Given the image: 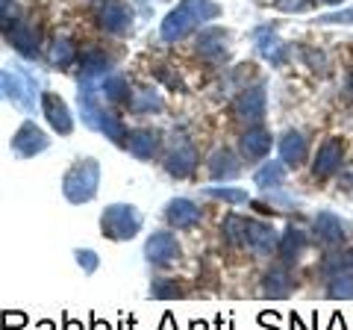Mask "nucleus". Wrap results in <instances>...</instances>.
Here are the masks:
<instances>
[{
	"label": "nucleus",
	"instance_id": "obj_6",
	"mask_svg": "<svg viewBox=\"0 0 353 330\" xmlns=\"http://www.w3.org/2000/svg\"><path fill=\"white\" fill-rule=\"evenodd\" d=\"M50 145V139L44 136V130H39L32 121H27V124L18 127V133L12 136V151L18 153V157H36V153H41L44 148Z\"/></svg>",
	"mask_w": 353,
	"mask_h": 330
},
{
	"label": "nucleus",
	"instance_id": "obj_4",
	"mask_svg": "<svg viewBox=\"0 0 353 330\" xmlns=\"http://www.w3.org/2000/svg\"><path fill=\"white\" fill-rule=\"evenodd\" d=\"M101 227H103V236L109 239H118V242L132 239L141 230V213L130 204H112V206H106Z\"/></svg>",
	"mask_w": 353,
	"mask_h": 330
},
{
	"label": "nucleus",
	"instance_id": "obj_23",
	"mask_svg": "<svg viewBox=\"0 0 353 330\" xmlns=\"http://www.w3.org/2000/svg\"><path fill=\"white\" fill-rule=\"evenodd\" d=\"M209 174H212L215 180H230L239 174V162L230 151H215L212 157H209Z\"/></svg>",
	"mask_w": 353,
	"mask_h": 330
},
{
	"label": "nucleus",
	"instance_id": "obj_29",
	"mask_svg": "<svg viewBox=\"0 0 353 330\" xmlns=\"http://www.w3.org/2000/svg\"><path fill=\"white\" fill-rule=\"evenodd\" d=\"M48 59H50V65H59V68H65V65H71L77 59V50H74V45H71L68 39H57L50 45Z\"/></svg>",
	"mask_w": 353,
	"mask_h": 330
},
{
	"label": "nucleus",
	"instance_id": "obj_17",
	"mask_svg": "<svg viewBox=\"0 0 353 330\" xmlns=\"http://www.w3.org/2000/svg\"><path fill=\"white\" fill-rule=\"evenodd\" d=\"M97 18H101V27L106 32H124L132 21V12L127 9V3H121V0H109Z\"/></svg>",
	"mask_w": 353,
	"mask_h": 330
},
{
	"label": "nucleus",
	"instance_id": "obj_34",
	"mask_svg": "<svg viewBox=\"0 0 353 330\" xmlns=\"http://www.w3.org/2000/svg\"><path fill=\"white\" fill-rule=\"evenodd\" d=\"M318 21H321V24H353V9H345V12H336V15H324Z\"/></svg>",
	"mask_w": 353,
	"mask_h": 330
},
{
	"label": "nucleus",
	"instance_id": "obj_2",
	"mask_svg": "<svg viewBox=\"0 0 353 330\" xmlns=\"http://www.w3.org/2000/svg\"><path fill=\"white\" fill-rule=\"evenodd\" d=\"M80 109H83V121H85V124L94 127V130H101L106 139L118 142V145H124V142L130 139L127 127L121 124V121L112 113H106V109L101 106V101H97V92L88 83L80 89Z\"/></svg>",
	"mask_w": 353,
	"mask_h": 330
},
{
	"label": "nucleus",
	"instance_id": "obj_1",
	"mask_svg": "<svg viewBox=\"0 0 353 330\" xmlns=\"http://www.w3.org/2000/svg\"><path fill=\"white\" fill-rule=\"evenodd\" d=\"M221 15V6L212 0H183L174 12L162 21V39L165 41H180L189 36L194 27H201L203 21H212Z\"/></svg>",
	"mask_w": 353,
	"mask_h": 330
},
{
	"label": "nucleus",
	"instance_id": "obj_38",
	"mask_svg": "<svg viewBox=\"0 0 353 330\" xmlns=\"http://www.w3.org/2000/svg\"><path fill=\"white\" fill-rule=\"evenodd\" d=\"M347 92H350V95H353V71H350V74H347Z\"/></svg>",
	"mask_w": 353,
	"mask_h": 330
},
{
	"label": "nucleus",
	"instance_id": "obj_15",
	"mask_svg": "<svg viewBox=\"0 0 353 330\" xmlns=\"http://www.w3.org/2000/svg\"><path fill=\"white\" fill-rule=\"evenodd\" d=\"M268 151H271V133L268 130L253 127V130H248V133L241 136V157L245 159H250V162L265 159L268 157Z\"/></svg>",
	"mask_w": 353,
	"mask_h": 330
},
{
	"label": "nucleus",
	"instance_id": "obj_11",
	"mask_svg": "<svg viewBox=\"0 0 353 330\" xmlns=\"http://www.w3.org/2000/svg\"><path fill=\"white\" fill-rule=\"evenodd\" d=\"M41 113L48 115L50 127H53V130H59L62 136H68L71 130H74V118H71L68 106H65V101H62L59 95L44 92V95H41Z\"/></svg>",
	"mask_w": 353,
	"mask_h": 330
},
{
	"label": "nucleus",
	"instance_id": "obj_27",
	"mask_svg": "<svg viewBox=\"0 0 353 330\" xmlns=\"http://www.w3.org/2000/svg\"><path fill=\"white\" fill-rule=\"evenodd\" d=\"M101 92L106 95V101H112V104H127L130 101V86H127V80L121 74L106 77L103 86H101Z\"/></svg>",
	"mask_w": 353,
	"mask_h": 330
},
{
	"label": "nucleus",
	"instance_id": "obj_16",
	"mask_svg": "<svg viewBox=\"0 0 353 330\" xmlns=\"http://www.w3.org/2000/svg\"><path fill=\"white\" fill-rule=\"evenodd\" d=\"M197 53L203 59H221L227 57V32L221 27H209L197 36Z\"/></svg>",
	"mask_w": 353,
	"mask_h": 330
},
{
	"label": "nucleus",
	"instance_id": "obj_13",
	"mask_svg": "<svg viewBox=\"0 0 353 330\" xmlns=\"http://www.w3.org/2000/svg\"><path fill=\"white\" fill-rule=\"evenodd\" d=\"M194 165H197L194 148L189 145V142H180V145L168 153V159H165V171H168L171 177H189V174L194 171Z\"/></svg>",
	"mask_w": 353,
	"mask_h": 330
},
{
	"label": "nucleus",
	"instance_id": "obj_7",
	"mask_svg": "<svg viewBox=\"0 0 353 330\" xmlns=\"http://www.w3.org/2000/svg\"><path fill=\"white\" fill-rule=\"evenodd\" d=\"M245 245L253 251V254H259V257H268L274 254V251L280 248V236H277V230H274L271 224H265V222H248V242Z\"/></svg>",
	"mask_w": 353,
	"mask_h": 330
},
{
	"label": "nucleus",
	"instance_id": "obj_14",
	"mask_svg": "<svg viewBox=\"0 0 353 330\" xmlns=\"http://www.w3.org/2000/svg\"><path fill=\"white\" fill-rule=\"evenodd\" d=\"M315 236L324 242V245H339V242H345L347 236V227L341 222L339 215L333 213H318L315 215Z\"/></svg>",
	"mask_w": 353,
	"mask_h": 330
},
{
	"label": "nucleus",
	"instance_id": "obj_21",
	"mask_svg": "<svg viewBox=\"0 0 353 330\" xmlns=\"http://www.w3.org/2000/svg\"><path fill=\"white\" fill-rule=\"evenodd\" d=\"M303 248H306V233H303V230H297V227H289L280 236L277 254L283 257V262H297V260H301V254H303Z\"/></svg>",
	"mask_w": 353,
	"mask_h": 330
},
{
	"label": "nucleus",
	"instance_id": "obj_12",
	"mask_svg": "<svg viewBox=\"0 0 353 330\" xmlns=\"http://www.w3.org/2000/svg\"><path fill=\"white\" fill-rule=\"evenodd\" d=\"M6 39L12 41V48L21 57H36L39 53V30L30 21H15L12 30H6Z\"/></svg>",
	"mask_w": 353,
	"mask_h": 330
},
{
	"label": "nucleus",
	"instance_id": "obj_19",
	"mask_svg": "<svg viewBox=\"0 0 353 330\" xmlns=\"http://www.w3.org/2000/svg\"><path fill=\"white\" fill-rule=\"evenodd\" d=\"M280 157H283V162L289 165H301V162H306V157H309V145H306V139L297 133V130H289V133L283 136V142H280Z\"/></svg>",
	"mask_w": 353,
	"mask_h": 330
},
{
	"label": "nucleus",
	"instance_id": "obj_39",
	"mask_svg": "<svg viewBox=\"0 0 353 330\" xmlns=\"http://www.w3.org/2000/svg\"><path fill=\"white\" fill-rule=\"evenodd\" d=\"M324 3H339V0H324Z\"/></svg>",
	"mask_w": 353,
	"mask_h": 330
},
{
	"label": "nucleus",
	"instance_id": "obj_9",
	"mask_svg": "<svg viewBox=\"0 0 353 330\" xmlns=\"http://www.w3.org/2000/svg\"><path fill=\"white\" fill-rule=\"evenodd\" d=\"M3 95L9 97V101H15L27 109V113H32L36 109V101H32V77L30 74H12V71H3Z\"/></svg>",
	"mask_w": 353,
	"mask_h": 330
},
{
	"label": "nucleus",
	"instance_id": "obj_26",
	"mask_svg": "<svg viewBox=\"0 0 353 330\" xmlns=\"http://www.w3.org/2000/svg\"><path fill=\"white\" fill-rule=\"evenodd\" d=\"M132 113H139V115H145V113H157V109L165 106V101L159 97V92H153V89H139L136 95H132Z\"/></svg>",
	"mask_w": 353,
	"mask_h": 330
},
{
	"label": "nucleus",
	"instance_id": "obj_22",
	"mask_svg": "<svg viewBox=\"0 0 353 330\" xmlns=\"http://www.w3.org/2000/svg\"><path fill=\"white\" fill-rule=\"evenodd\" d=\"M256 41H259V50H262L265 59H271L274 65H283L285 62V45H280L271 27L256 30Z\"/></svg>",
	"mask_w": 353,
	"mask_h": 330
},
{
	"label": "nucleus",
	"instance_id": "obj_36",
	"mask_svg": "<svg viewBox=\"0 0 353 330\" xmlns=\"http://www.w3.org/2000/svg\"><path fill=\"white\" fill-rule=\"evenodd\" d=\"M277 6L285 12H301V9H306V0H277Z\"/></svg>",
	"mask_w": 353,
	"mask_h": 330
},
{
	"label": "nucleus",
	"instance_id": "obj_30",
	"mask_svg": "<svg viewBox=\"0 0 353 330\" xmlns=\"http://www.w3.org/2000/svg\"><path fill=\"white\" fill-rule=\"evenodd\" d=\"M224 239L230 245H241V242H248V222L239 215H227L224 222Z\"/></svg>",
	"mask_w": 353,
	"mask_h": 330
},
{
	"label": "nucleus",
	"instance_id": "obj_5",
	"mask_svg": "<svg viewBox=\"0 0 353 330\" xmlns=\"http://www.w3.org/2000/svg\"><path fill=\"white\" fill-rule=\"evenodd\" d=\"M341 157H345V145L341 139H327L321 148H318V157H315V165H312V174L318 180H327L341 168Z\"/></svg>",
	"mask_w": 353,
	"mask_h": 330
},
{
	"label": "nucleus",
	"instance_id": "obj_31",
	"mask_svg": "<svg viewBox=\"0 0 353 330\" xmlns=\"http://www.w3.org/2000/svg\"><path fill=\"white\" fill-rule=\"evenodd\" d=\"M330 298H336V301L353 298V274H336L333 283H330Z\"/></svg>",
	"mask_w": 353,
	"mask_h": 330
},
{
	"label": "nucleus",
	"instance_id": "obj_37",
	"mask_svg": "<svg viewBox=\"0 0 353 330\" xmlns=\"http://www.w3.org/2000/svg\"><path fill=\"white\" fill-rule=\"evenodd\" d=\"M6 322H9V324H24V316H18V313L12 316V313H9V316H6Z\"/></svg>",
	"mask_w": 353,
	"mask_h": 330
},
{
	"label": "nucleus",
	"instance_id": "obj_18",
	"mask_svg": "<svg viewBox=\"0 0 353 330\" xmlns=\"http://www.w3.org/2000/svg\"><path fill=\"white\" fill-rule=\"evenodd\" d=\"M168 222L176 227V230H189L201 222V210L189 201V197H174L168 204Z\"/></svg>",
	"mask_w": 353,
	"mask_h": 330
},
{
	"label": "nucleus",
	"instance_id": "obj_32",
	"mask_svg": "<svg viewBox=\"0 0 353 330\" xmlns=\"http://www.w3.org/2000/svg\"><path fill=\"white\" fill-rule=\"evenodd\" d=\"M206 195L209 197H215V201H227V204H248L250 197H248V192H241V189H206Z\"/></svg>",
	"mask_w": 353,
	"mask_h": 330
},
{
	"label": "nucleus",
	"instance_id": "obj_35",
	"mask_svg": "<svg viewBox=\"0 0 353 330\" xmlns=\"http://www.w3.org/2000/svg\"><path fill=\"white\" fill-rule=\"evenodd\" d=\"M153 295H157V298H176V295H180V286H174V283H157V286H153Z\"/></svg>",
	"mask_w": 353,
	"mask_h": 330
},
{
	"label": "nucleus",
	"instance_id": "obj_20",
	"mask_svg": "<svg viewBox=\"0 0 353 330\" xmlns=\"http://www.w3.org/2000/svg\"><path fill=\"white\" fill-rule=\"evenodd\" d=\"M127 148L136 159H150L159 148V133H153V130H136V133H130Z\"/></svg>",
	"mask_w": 353,
	"mask_h": 330
},
{
	"label": "nucleus",
	"instance_id": "obj_8",
	"mask_svg": "<svg viewBox=\"0 0 353 330\" xmlns=\"http://www.w3.org/2000/svg\"><path fill=\"white\" fill-rule=\"evenodd\" d=\"M145 257L153 266H168V262L180 257V242H176L174 233H153L145 245Z\"/></svg>",
	"mask_w": 353,
	"mask_h": 330
},
{
	"label": "nucleus",
	"instance_id": "obj_25",
	"mask_svg": "<svg viewBox=\"0 0 353 330\" xmlns=\"http://www.w3.org/2000/svg\"><path fill=\"white\" fill-rule=\"evenodd\" d=\"M285 183V162H268L265 168L256 171V186L262 189H280Z\"/></svg>",
	"mask_w": 353,
	"mask_h": 330
},
{
	"label": "nucleus",
	"instance_id": "obj_3",
	"mask_svg": "<svg viewBox=\"0 0 353 330\" xmlns=\"http://www.w3.org/2000/svg\"><path fill=\"white\" fill-rule=\"evenodd\" d=\"M97 186H101V165L94 159H83L65 174L62 192L71 204H85L97 195Z\"/></svg>",
	"mask_w": 353,
	"mask_h": 330
},
{
	"label": "nucleus",
	"instance_id": "obj_10",
	"mask_svg": "<svg viewBox=\"0 0 353 330\" xmlns=\"http://www.w3.org/2000/svg\"><path fill=\"white\" fill-rule=\"evenodd\" d=\"M236 118L248 121V124H259L265 118V89L262 86H253V89H245L236 97Z\"/></svg>",
	"mask_w": 353,
	"mask_h": 330
},
{
	"label": "nucleus",
	"instance_id": "obj_28",
	"mask_svg": "<svg viewBox=\"0 0 353 330\" xmlns=\"http://www.w3.org/2000/svg\"><path fill=\"white\" fill-rule=\"evenodd\" d=\"M109 65H112V59L106 57L103 50H85L80 57V68L85 77H94V74H106Z\"/></svg>",
	"mask_w": 353,
	"mask_h": 330
},
{
	"label": "nucleus",
	"instance_id": "obj_24",
	"mask_svg": "<svg viewBox=\"0 0 353 330\" xmlns=\"http://www.w3.org/2000/svg\"><path fill=\"white\" fill-rule=\"evenodd\" d=\"M292 278L285 269H271L268 274H265V295L268 298H289L292 295Z\"/></svg>",
	"mask_w": 353,
	"mask_h": 330
},
{
	"label": "nucleus",
	"instance_id": "obj_33",
	"mask_svg": "<svg viewBox=\"0 0 353 330\" xmlns=\"http://www.w3.org/2000/svg\"><path fill=\"white\" fill-rule=\"evenodd\" d=\"M77 262L83 266L85 274H92L97 269V254H94V251H77Z\"/></svg>",
	"mask_w": 353,
	"mask_h": 330
}]
</instances>
